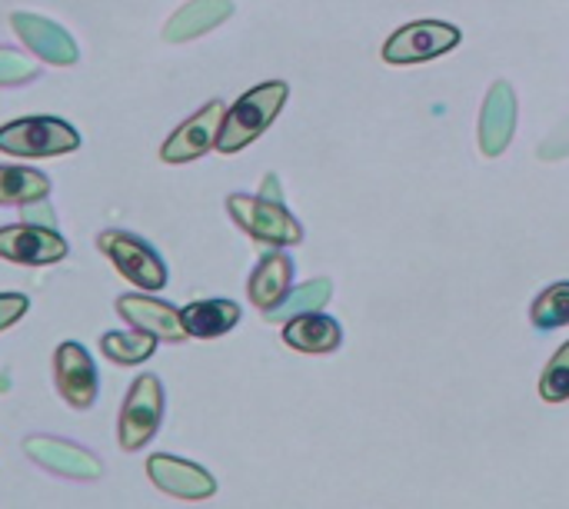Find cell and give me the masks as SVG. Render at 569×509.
<instances>
[{
	"mask_svg": "<svg viewBox=\"0 0 569 509\" xmlns=\"http://www.w3.org/2000/svg\"><path fill=\"white\" fill-rule=\"evenodd\" d=\"M287 83L283 80H270L260 83L253 90H247L227 113L220 123V137H217V150L220 153H240L243 147H250L283 110L287 103Z\"/></svg>",
	"mask_w": 569,
	"mask_h": 509,
	"instance_id": "6da1fadb",
	"label": "cell"
},
{
	"mask_svg": "<svg viewBox=\"0 0 569 509\" xmlns=\"http://www.w3.org/2000/svg\"><path fill=\"white\" fill-rule=\"evenodd\" d=\"M73 150H80V133L60 117L33 113V117H20L0 127V153L20 157V160L63 157Z\"/></svg>",
	"mask_w": 569,
	"mask_h": 509,
	"instance_id": "7a4b0ae2",
	"label": "cell"
},
{
	"mask_svg": "<svg viewBox=\"0 0 569 509\" xmlns=\"http://www.w3.org/2000/svg\"><path fill=\"white\" fill-rule=\"evenodd\" d=\"M227 213L230 220L250 233L257 243L267 247H293L303 240V227L297 223V217L277 203V200H263V197H247V193H230L227 197Z\"/></svg>",
	"mask_w": 569,
	"mask_h": 509,
	"instance_id": "3957f363",
	"label": "cell"
},
{
	"mask_svg": "<svg viewBox=\"0 0 569 509\" xmlns=\"http://www.w3.org/2000/svg\"><path fill=\"white\" fill-rule=\"evenodd\" d=\"M97 250L117 267V273L123 277V280H130L133 287H140V290H163L167 287V263L157 257V250L147 243V240H140V237H133V233H127V230H103L100 237H97Z\"/></svg>",
	"mask_w": 569,
	"mask_h": 509,
	"instance_id": "277c9868",
	"label": "cell"
},
{
	"mask_svg": "<svg viewBox=\"0 0 569 509\" xmlns=\"http://www.w3.org/2000/svg\"><path fill=\"white\" fill-rule=\"evenodd\" d=\"M163 423V383L153 373H143L130 383V393L120 410V447L127 453L143 450Z\"/></svg>",
	"mask_w": 569,
	"mask_h": 509,
	"instance_id": "5b68a950",
	"label": "cell"
},
{
	"mask_svg": "<svg viewBox=\"0 0 569 509\" xmlns=\"http://www.w3.org/2000/svg\"><path fill=\"white\" fill-rule=\"evenodd\" d=\"M460 43V30L443 20H417L400 27L387 43H383V60L393 67H410L423 60H437L450 53Z\"/></svg>",
	"mask_w": 569,
	"mask_h": 509,
	"instance_id": "8992f818",
	"label": "cell"
},
{
	"mask_svg": "<svg viewBox=\"0 0 569 509\" xmlns=\"http://www.w3.org/2000/svg\"><path fill=\"white\" fill-rule=\"evenodd\" d=\"M223 113H227V107H223L220 100L203 103L193 117H187V120L167 137V143L160 147V160L180 167V163H193V160H200L203 153L217 150V137H220Z\"/></svg>",
	"mask_w": 569,
	"mask_h": 509,
	"instance_id": "52a82bcc",
	"label": "cell"
},
{
	"mask_svg": "<svg viewBox=\"0 0 569 509\" xmlns=\"http://www.w3.org/2000/svg\"><path fill=\"white\" fill-rule=\"evenodd\" d=\"M53 380H57V390L67 400V407L90 410L97 403L100 377H97V363L87 353V347H80L73 340L60 343L53 353Z\"/></svg>",
	"mask_w": 569,
	"mask_h": 509,
	"instance_id": "ba28073f",
	"label": "cell"
},
{
	"mask_svg": "<svg viewBox=\"0 0 569 509\" xmlns=\"http://www.w3.org/2000/svg\"><path fill=\"white\" fill-rule=\"evenodd\" d=\"M67 240L53 227L37 223H13L0 227V260L20 263V267H50L67 257Z\"/></svg>",
	"mask_w": 569,
	"mask_h": 509,
	"instance_id": "9c48e42d",
	"label": "cell"
},
{
	"mask_svg": "<svg viewBox=\"0 0 569 509\" xmlns=\"http://www.w3.org/2000/svg\"><path fill=\"white\" fill-rule=\"evenodd\" d=\"M10 27L13 33L23 40L27 50H33L43 63L50 67H73L80 60V47L77 40L53 20L30 13V10H13L10 13Z\"/></svg>",
	"mask_w": 569,
	"mask_h": 509,
	"instance_id": "30bf717a",
	"label": "cell"
},
{
	"mask_svg": "<svg viewBox=\"0 0 569 509\" xmlns=\"http://www.w3.org/2000/svg\"><path fill=\"white\" fill-rule=\"evenodd\" d=\"M23 453L37 467H43L57 477H67V480H100L103 477V463L93 453H87L83 447H73L67 440H57V437H27Z\"/></svg>",
	"mask_w": 569,
	"mask_h": 509,
	"instance_id": "8fae6325",
	"label": "cell"
},
{
	"mask_svg": "<svg viewBox=\"0 0 569 509\" xmlns=\"http://www.w3.org/2000/svg\"><path fill=\"white\" fill-rule=\"evenodd\" d=\"M117 313L133 330H143V333H150V337H157L163 343L187 340L183 317L167 300H157V297H147V293H123V297H117Z\"/></svg>",
	"mask_w": 569,
	"mask_h": 509,
	"instance_id": "7c38bea8",
	"label": "cell"
},
{
	"mask_svg": "<svg viewBox=\"0 0 569 509\" xmlns=\"http://www.w3.org/2000/svg\"><path fill=\"white\" fill-rule=\"evenodd\" d=\"M147 477L153 480L157 490H163L167 497H177V500H210L217 493V480L203 467L170 457V453L150 457Z\"/></svg>",
	"mask_w": 569,
	"mask_h": 509,
	"instance_id": "4fadbf2b",
	"label": "cell"
},
{
	"mask_svg": "<svg viewBox=\"0 0 569 509\" xmlns=\"http://www.w3.org/2000/svg\"><path fill=\"white\" fill-rule=\"evenodd\" d=\"M517 90L507 80H497L487 97H483V110H480V150L483 157H500L513 133H517Z\"/></svg>",
	"mask_w": 569,
	"mask_h": 509,
	"instance_id": "5bb4252c",
	"label": "cell"
},
{
	"mask_svg": "<svg viewBox=\"0 0 569 509\" xmlns=\"http://www.w3.org/2000/svg\"><path fill=\"white\" fill-rule=\"evenodd\" d=\"M230 17H233V3H230V0H187L180 10L170 13V20L163 23V40H167V43L197 40V37L217 30L220 23H227Z\"/></svg>",
	"mask_w": 569,
	"mask_h": 509,
	"instance_id": "9a60e30c",
	"label": "cell"
},
{
	"mask_svg": "<svg viewBox=\"0 0 569 509\" xmlns=\"http://www.w3.org/2000/svg\"><path fill=\"white\" fill-rule=\"evenodd\" d=\"M343 340V330L333 317L327 313H303V317H293L290 323H283V343L297 353H313V357H323V353H333Z\"/></svg>",
	"mask_w": 569,
	"mask_h": 509,
	"instance_id": "2e32d148",
	"label": "cell"
},
{
	"mask_svg": "<svg viewBox=\"0 0 569 509\" xmlns=\"http://www.w3.org/2000/svg\"><path fill=\"white\" fill-rule=\"evenodd\" d=\"M290 283H293V260L283 253V250H270L250 273L247 280V293H250V303H257L260 310H270L277 307L287 293H290Z\"/></svg>",
	"mask_w": 569,
	"mask_h": 509,
	"instance_id": "e0dca14e",
	"label": "cell"
},
{
	"mask_svg": "<svg viewBox=\"0 0 569 509\" xmlns=\"http://www.w3.org/2000/svg\"><path fill=\"white\" fill-rule=\"evenodd\" d=\"M187 337L197 340H217L230 333L240 323V307L233 300H197L180 310Z\"/></svg>",
	"mask_w": 569,
	"mask_h": 509,
	"instance_id": "ac0fdd59",
	"label": "cell"
},
{
	"mask_svg": "<svg viewBox=\"0 0 569 509\" xmlns=\"http://www.w3.org/2000/svg\"><path fill=\"white\" fill-rule=\"evenodd\" d=\"M50 197V177L30 167H0V207H30Z\"/></svg>",
	"mask_w": 569,
	"mask_h": 509,
	"instance_id": "d6986e66",
	"label": "cell"
},
{
	"mask_svg": "<svg viewBox=\"0 0 569 509\" xmlns=\"http://www.w3.org/2000/svg\"><path fill=\"white\" fill-rule=\"evenodd\" d=\"M330 297H333V283H330L327 277H317V280H310V283L290 290L277 307L263 310V317H267L270 323H290L293 317L323 310V303H330Z\"/></svg>",
	"mask_w": 569,
	"mask_h": 509,
	"instance_id": "ffe728a7",
	"label": "cell"
},
{
	"mask_svg": "<svg viewBox=\"0 0 569 509\" xmlns=\"http://www.w3.org/2000/svg\"><path fill=\"white\" fill-rule=\"evenodd\" d=\"M157 343L160 340L150 337V333H143V330H110V333L100 337L103 357L113 360V363H120V367H137V363L150 360L153 350H157Z\"/></svg>",
	"mask_w": 569,
	"mask_h": 509,
	"instance_id": "44dd1931",
	"label": "cell"
},
{
	"mask_svg": "<svg viewBox=\"0 0 569 509\" xmlns=\"http://www.w3.org/2000/svg\"><path fill=\"white\" fill-rule=\"evenodd\" d=\"M530 320L537 330H557L569 323V283H553L547 287L533 307H530Z\"/></svg>",
	"mask_w": 569,
	"mask_h": 509,
	"instance_id": "7402d4cb",
	"label": "cell"
},
{
	"mask_svg": "<svg viewBox=\"0 0 569 509\" xmlns=\"http://www.w3.org/2000/svg\"><path fill=\"white\" fill-rule=\"evenodd\" d=\"M540 397L547 403H563L569 400V343L557 350V357L547 363L543 377H540Z\"/></svg>",
	"mask_w": 569,
	"mask_h": 509,
	"instance_id": "603a6c76",
	"label": "cell"
},
{
	"mask_svg": "<svg viewBox=\"0 0 569 509\" xmlns=\"http://www.w3.org/2000/svg\"><path fill=\"white\" fill-rule=\"evenodd\" d=\"M40 73V63H33L27 53L0 47V87H20Z\"/></svg>",
	"mask_w": 569,
	"mask_h": 509,
	"instance_id": "cb8c5ba5",
	"label": "cell"
},
{
	"mask_svg": "<svg viewBox=\"0 0 569 509\" xmlns=\"http://www.w3.org/2000/svg\"><path fill=\"white\" fill-rule=\"evenodd\" d=\"M30 300L23 293H0V333L10 330L20 317H27Z\"/></svg>",
	"mask_w": 569,
	"mask_h": 509,
	"instance_id": "d4e9b609",
	"label": "cell"
},
{
	"mask_svg": "<svg viewBox=\"0 0 569 509\" xmlns=\"http://www.w3.org/2000/svg\"><path fill=\"white\" fill-rule=\"evenodd\" d=\"M569 153V117L550 133V140L540 147V157L543 160H560V157H567Z\"/></svg>",
	"mask_w": 569,
	"mask_h": 509,
	"instance_id": "484cf974",
	"label": "cell"
},
{
	"mask_svg": "<svg viewBox=\"0 0 569 509\" xmlns=\"http://www.w3.org/2000/svg\"><path fill=\"white\" fill-rule=\"evenodd\" d=\"M23 223H37V227H53V210L47 200H37L30 207H23Z\"/></svg>",
	"mask_w": 569,
	"mask_h": 509,
	"instance_id": "4316f807",
	"label": "cell"
},
{
	"mask_svg": "<svg viewBox=\"0 0 569 509\" xmlns=\"http://www.w3.org/2000/svg\"><path fill=\"white\" fill-rule=\"evenodd\" d=\"M260 197H263V200H277V203H283L277 173H267V177H263V183H260Z\"/></svg>",
	"mask_w": 569,
	"mask_h": 509,
	"instance_id": "83f0119b",
	"label": "cell"
}]
</instances>
